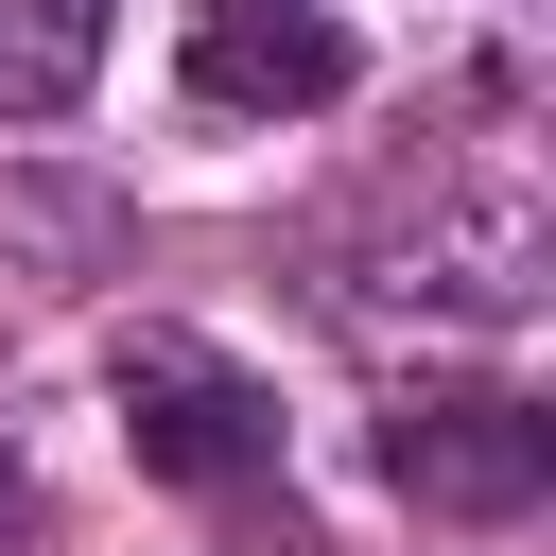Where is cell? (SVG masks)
<instances>
[{
	"mask_svg": "<svg viewBox=\"0 0 556 556\" xmlns=\"http://www.w3.org/2000/svg\"><path fill=\"white\" fill-rule=\"evenodd\" d=\"M122 452L156 469V486H261L278 469V382L261 365H226L208 330H122Z\"/></svg>",
	"mask_w": 556,
	"mask_h": 556,
	"instance_id": "cell-1",
	"label": "cell"
},
{
	"mask_svg": "<svg viewBox=\"0 0 556 556\" xmlns=\"http://www.w3.org/2000/svg\"><path fill=\"white\" fill-rule=\"evenodd\" d=\"M382 486L417 521H521L556 486V417L504 400V382H452V400H400L382 417Z\"/></svg>",
	"mask_w": 556,
	"mask_h": 556,
	"instance_id": "cell-2",
	"label": "cell"
},
{
	"mask_svg": "<svg viewBox=\"0 0 556 556\" xmlns=\"http://www.w3.org/2000/svg\"><path fill=\"white\" fill-rule=\"evenodd\" d=\"M191 87L208 104H330L348 87V17L330 0H208L191 17Z\"/></svg>",
	"mask_w": 556,
	"mask_h": 556,
	"instance_id": "cell-3",
	"label": "cell"
},
{
	"mask_svg": "<svg viewBox=\"0 0 556 556\" xmlns=\"http://www.w3.org/2000/svg\"><path fill=\"white\" fill-rule=\"evenodd\" d=\"M104 70V0H0V122H52Z\"/></svg>",
	"mask_w": 556,
	"mask_h": 556,
	"instance_id": "cell-4",
	"label": "cell"
},
{
	"mask_svg": "<svg viewBox=\"0 0 556 556\" xmlns=\"http://www.w3.org/2000/svg\"><path fill=\"white\" fill-rule=\"evenodd\" d=\"M0 539H35V486H17V452H0Z\"/></svg>",
	"mask_w": 556,
	"mask_h": 556,
	"instance_id": "cell-5",
	"label": "cell"
},
{
	"mask_svg": "<svg viewBox=\"0 0 556 556\" xmlns=\"http://www.w3.org/2000/svg\"><path fill=\"white\" fill-rule=\"evenodd\" d=\"M243 556H313V539H295V521H278V539H261V521H243Z\"/></svg>",
	"mask_w": 556,
	"mask_h": 556,
	"instance_id": "cell-6",
	"label": "cell"
}]
</instances>
